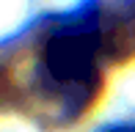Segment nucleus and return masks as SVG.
<instances>
[{
    "mask_svg": "<svg viewBox=\"0 0 135 132\" xmlns=\"http://www.w3.org/2000/svg\"><path fill=\"white\" fill-rule=\"evenodd\" d=\"M102 58H108L99 28L97 0L75 14L58 17L39 47V83L69 118L80 116L102 83Z\"/></svg>",
    "mask_w": 135,
    "mask_h": 132,
    "instance_id": "f257e3e1",
    "label": "nucleus"
}]
</instances>
